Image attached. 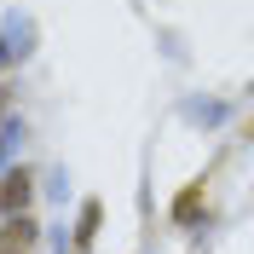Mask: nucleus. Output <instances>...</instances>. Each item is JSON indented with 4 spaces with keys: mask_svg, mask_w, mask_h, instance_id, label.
I'll use <instances>...</instances> for the list:
<instances>
[{
    "mask_svg": "<svg viewBox=\"0 0 254 254\" xmlns=\"http://www.w3.org/2000/svg\"><path fill=\"white\" fill-rule=\"evenodd\" d=\"M23 208H29V174L17 168L6 185H0V214H23Z\"/></svg>",
    "mask_w": 254,
    "mask_h": 254,
    "instance_id": "nucleus-1",
    "label": "nucleus"
},
{
    "mask_svg": "<svg viewBox=\"0 0 254 254\" xmlns=\"http://www.w3.org/2000/svg\"><path fill=\"white\" fill-rule=\"evenodd\" d=\"M202 208V185H190V190H179V202H174V220H190Z\"/></svg>",
    "mask_w": 254,
    "mask_h": 254,
    "instance_id": "nucleus-2",
    "label": "nucleus"
}]
</instances>
